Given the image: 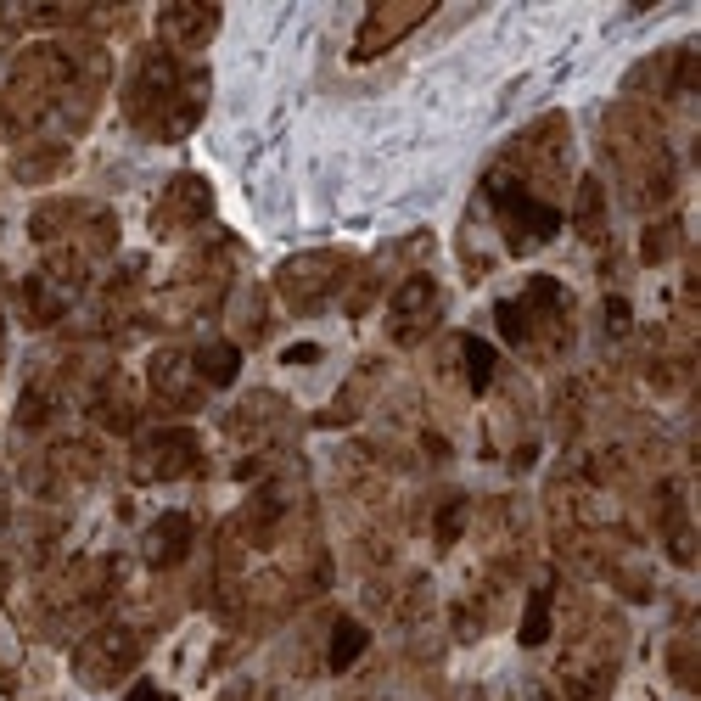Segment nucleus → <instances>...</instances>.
<instances>
[{"mask_svg":"<svg viewBox=\"0 0 701 701\" xmlns=\"http://www.w3.org/2000/svg\"><path fill=\"white\" fill-rule=\"evenodd\" d=\"M460 354H466V365H472V387H488V376H494V348L477 343V337H466Z\"/></svg>","mask_w":701,"mask_h":701,"instance_id":"obj_12","label":"nucleus"},{"mask_svg":"<svg viewBox=\"0 0 701 701\" xmlns=\"http://www.w3.org/2000/svg\"><path fill=\"white\" fill-rule=\"evenodd\" d=\"M578 230H584V236L601 230V186H595V180H584V191H578Z\"/></svg>","mask_w":701,"mask_h":701,"instance_id":"obj_13","label":"nucleus"},{"mask_svg":"<svg viewBox=\"0 0 701 701\" xmlns=\"http://www.w3.org/2000/svg\"><path fill=\"white\" fill-rule=\"evenodd\" d=\"M163 29L180 34L186 45H197V34L214 29V12H186V6H169V12H163Z\"/></svg>","mask_w":701,"mask_h":701,"instance_id":"obj_8","label":"nucleus"},{"mask_svg":"<svg viewBox=\"0 0 701 701\" xmlns=\"http://www.w3.org/2000/svg\"><path fill=\"white\" fill-rule=\"evenodd\" d=\"M202 208H208V191H202V180H191V174H180L169 191V202H158V230H180V219H197Z\"/></svg>","mask_w":701,"mask_h":701,"instance_id":"obj_6","label":"nucleus"},{"mask_svg":"<svg viewBox=\"0 0 701 701\" xmlns=\"http://www.w3.org/2000/svg\"><path fill=\"white\" fill-rule=\"evenodd\" d=\"M197 371H202V382H214V387H225L230 376H236V348H225V343H214V348H202L197 354Z\"/></svg>","mask_w":701,"mask_h":701,"instance_id":"obj_9","label":"nucleus"},{"mask_svg":"<svg viewBox=\"0 0 701 701\" xmlns=\"http://www.w3.org/2000/svg\"><path fill=\"white\" fill-rule=\"evenodd\" d=\"M135 662V640L129 634H101L96 645H85L79 651V668H85V679H113V668H129Z\"/></svg>","mask_w":701,"mask_h":701,"instance_id":"obj_3","label":"nucleus"},{"mask_svg":"<svg viewBox=\"0 0 701 701\" xmlns=\"http://www.w3.org/2000/svg\"><path fill=\"white\" fill-rule=\"evenodd\" d=\"M432 315H438V292H432V281H404L399 298H393V337L399 343H415L421 331L432 326Z\"/></svg>","mask_w":701,"mask_h":701,"instance_id":"obj_2","label":"nucleus"},{"mask_svg":"<svg viewBox=\"0 0 701 701\" xmlns=\"http://www.w3.org/2000/svg\"><path fill=\"white\" fill-rule=\"evenodd\" d=\"M359 651H365V629L359 623H337V634H331V668L343 673Z\"/></svg>","mask_w":701,"mask_h":701,"instance_id":"obj_10","label":"nucleus"},{"mask_svg":"<svg viewBox=\"0 0 701 701\" xmlns=\"http://www.w3.org/2000/svg\"><path fill=\"white\" fill-rule=\"evenodd\" d=\"M129 701H163V696H158V690H152V685H141V690H135V696H129Z\"/></svg>","mask_w":701,"mask_h":701,"instance_id":"obj_14","label":"nucleus"},{"mask_svg":"<svg viewBox=\"0 0 701 701\" xmlns=\"http://www.w3.org/2000/svg\"><path fill=\"white\" fill-rule=\"evenodd\" d=\"M146 550H152L158 567H174V561L191 550V522L186 516H163L158 528H152V539H146Z\"/></svg>","mask_w":701,"mask_h":701,"instance_id":"obj_7","label":"nucleus"},{"mask_svg":"<svg viewBox=\"0 0 701 701\" xmlns=\"http://www.w3.org/2000/svg\"><path fill=\"white\" fill-rule=\"evenodd\" d=\"M191 460H197V444H191L186 432H163V438H152V444H146L141 472H152V477H174V472H186Z\"/></svg>","mask_w":701,"mask_h":701,"instance_id":"obj_5","label":"nucleus"},{"mask_svg":"<svg viewBox=\"0 0 701 701\" xmlns=\"http://www.w3.org/2000/svg\"><path fill=\"white\" fill-rule=\"evenodd\" d=\"M544 634H550V595L539 589L528 601V617H522V645H539Z\"/></svg>","mask_w":701,"mask_h":701,"instance_id":"obj_11","label":"nucleus"},{"mask_svg":"<svg viewBox=\"0 0 701 701\" xmlns=\"http://www.w3.org/2000/svg\"><path fill=\"white\" fill-rule=\"evenodd\" d=\"M427 17V6H404V12H387V6H376L371 12V23L359 29V57H371V51H382L387 40H399L410 23H421Z\"/></svg>","mask_w":701,"mask_h":701,"instance_id":"obj_4","label":"nucleus"},{"mask_svg":"<svg viewBox=\"0 0 701 701\" xmlns=\"http://www.w3.org/2000/svg\"><path fill=\"white\" fill-rule=\"evenodd\" d=\"M337 275H343V258H331V253L292 258L287 270H281V292H287L292 309H315V303H326V292L337 287Z\"/></svg>","mask_w":701,"mask_h":701,"instance_id":"obj_1","label":"nucleus"}]
</instances>
